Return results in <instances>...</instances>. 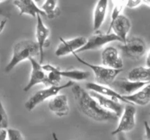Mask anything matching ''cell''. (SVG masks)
<instances>
[{"instance_id":"d6986e66","label":"cell","mask_w":150,"mask_h":140,"mask_svg":"<svg viewBox=\"0 0 150 140\" xmlns=\"http://www.w3.org/2000/svg\"><path fill=\"white\" fill-rule=\"evenodd\" d=\"M108 0H98L93 12V30L98 31L104 23L108 10Z\"/></svg>"},{"instance_id":"4dcf8cb0","label":"cell","mask_w":150,"mask_h":140,"mask_svg":"<svg viewBox=\"0 0 150 140\" xmlns=\"http://www.w3.org/2000/svg\"><path fill=\"white\" fill-rule=\"evenodd\" d=\"M146 66H150V49L149 50L146 58Z\"/></svg>"},{"instance_id":"e575fe53","label":"cell","mask_w":150,"mask_h":140,"mask_svg":"<svg viewBox=\"0 0 150 140\" xmlns=\"http://www.w3.org/2000/svg\"><path fill=\"white\" fill-rule=\"evenodd\" d=\"M149 116H150V112H149Z\"/></svg>"},{"instance_id":"ffe728a7","label":"cell","mask_w":150,"mask_h":140,"mask_svg":"<svg viewBox=\"0 0 150 140\" xmlns=\"http://www.w3.org/2000/svg\"><path fill=\"white\" fill-rule=\"evenodd\" d=\"M127 79L150 83V66L136 67L129 71Z\"/></svg>"},{"instance_id":"2e32d148","label":"cell","mask_w":150,"mask_h":140,"mask_svg":"<svg viewBox=\"0 0 150 140\" xmlns=\"http://www.w3.org/2000/svg\"><path fill=\"white\" fill-rule=\"evenodd\" d=\"M13 4L18 9L20 15L36 18L38 14L45 16L44 12L36 4L35 0H13Z\"/></svg>"},{"instance_id":"7402d4cb","label":"cell","mask_w":150,"mask_h":140,"mask_svg":"<svg viewBox=\"0 0 150 140\" xmlns=\"http://www.w3.org/2000/svg\"><path fill=\"white\" fill-rule=\"evenodd\" d=\"M40 8L48 18H55L60 14V10L58 7V0H45Z\"/></svg>"},{"instance_id":"9a60e30c","label":"cell","mask_w":150,"mask_h":140,"mask_svg":"<svg viewBox=\"0 0 150 140\" xmlns=\"http://www.w3.org/2000/svg\"><path fill=\"white\" fill-rule=\"evenodd\" d=\"M86 88L87 90H90V91L96 92V93L102 94L103 96L117 99V100H119L121 102L130 104L128 103V102L126 99H124V97H123L121 93H120L114 89L109 88L107 85L100 84V83H87L86 84Z\"/></svg>"},{"instance_id":"603a6c76","label":"cell","mask_w":150,"mask_h":140,"mask_svg":"<svg viewBox=\"0 0 150 140\" xmlns=\"http://www.w3.org/2000/svg\"><path fill=\"white\" fill-rule=\"evenodd\" d=\"M113 4V10L111 16V23H112L114 19L120 14H121L125 7V0H111Z\"/></svg>"},{"instance_id":"6da1fadb","label":"cell","mask_w":150,"mask_h":140,"mask_svg":"<svg viewBox=\"0 0 150 140\" xmlns=\"http://www.w3.org/2000/svg\"><path fill=\"white\" fill-rule=\"evenodd\" d=\"M71 87L78 107L88 118L97 122H105L119 119L117 115L103 108L90 93L86 91L79 85L73 84Z\"/></svg>"},{"instance_id":"f1b7e54d","label":"cell","mask_w":150,"mask_h":140,"mask_svg":"<svg viewBox=\"0 0 150 140\" xmlns=\"http://www.w3.org/2000/svg\"><path fill=\"white\" fill-rule=\"evenodd\" d=\"M10 13L7 10L4 9L3 7H0V16H2V17L7 18L10 17Z\"/></svg>"},{"instance_id":"ba28073f","label":"cell","mask_w":150,"mask_h":140,"mask_svg":"<svg viewBox=\"0 0 150 140\" xmlns=\"http://www.w3.org/2000/svg\"><path fill=\"white\" fill-rule=\"evenodd\" d=\"M28 60L31 64L32 70H31L29 82L23 89V91L25 92H28L37 85H47V74H45V71L41 65L42 64L38 62L35 57H30Z\"/></svg>"},{"instance_id":"484cf974","label":"cell","mask_w":150,"mask_h":140,"mask_svg":"<svg viewBox=\"0 0 150 140\" xmlns=\"http://www.w3.org/2000/svg\"><path fill=\"white\" fill-rule=\"evenodd\" d=\"M142 4V0H125V7L129 9H135Z\"/></svg>"},{"instance_id":"83f0119b","label":"cell","mask_w":150,"mask_h":140,"mask_svg":"<svg viewBox=\"0 0 150 140\" xmlns=\"http://www.w3.org/2000/svg\"><path fill=\"white\" fill-rule=\"evenodd\" d=\"M7 139V128L0 129V140H5Z\"/></svg>"},{"instance_id":"277c9868","label":"cell","mask_w":150,"mask_h":140,"mask_svg":"<svg viewBox=\"0 0 150 140\" xmlns=\"http://www.w3.org/2000/svg\"><path fill=\"white\" fill-rule=\"evenodd\" d=\"M73 84H75L74 82L70 80L62 85H51L46 88L38 90L26 101L25 103V107L27 110L31 112L40 104L42 103L47 99H51L53 96L58 94L63 89L70 88Z\"/></svg>"},{"instance_id":"1f68e13d","label":"cell","mask_w":150,"mask_h":140,"mask_svg":"<svg viewBox=\"0 0 150 140\" xmlns=\"http://www.w3.org/2000/svg\"><path fill=\"white\" fill-rule=\"evenodd\" d=\"M142 4L150 7V0H142Z\"/></svg>"},{"instance_id":"3957f363","label":"cell","mask_w":150,"mask_h":140,"mask_svg":"<svg viewBox=\"0 0 150 140\" xmlns=\"http://www.w3.org/2000/svg\"><path fill=\"white\" fill-rule=\"evenodd\" d=\"M74 55L78 61L83 65L86 66L90 69L95 74L96 83L103 85H111L115 80L116 77L123 71V69H111L103 65H96V64H90L86 61L83 60L78 55L77 53L73 52L72 54Z\"/></svg>"},{"instance_id":"8fae6325","label":"cell","mask_w":150,"mask_h":140,"mask_svg":"<svg viewBox=\"0 0 150 140\" xmlns=\"http://www.w3.org/2000/svg\"><path fill=\"white\" fill-rule=\"evenodd\" d=\"M40 14L36 15L37 23H36V42L38 43L40 50V63L42 64L44 58V49L47 46L46 43L50 35V29L44 23L42 18Z\"/></svg>"},{"instance_id":"52a82bcc","label":"cell","mask_w":150,"mask_h":140,"mask_svg":"<svg viewBox=\"0 0 150 140\" xmlns=\"http://www.w3.org/2000/svg\"><path fill=\"white\" fill-rule=\"evenodd\" d=\"M136 109L132 104H127L124 106L122 115H120L119 124L115 130L111 132V135L120 134L123 132H127L136 126Z\"/></svg>"},{"instance_id":"e0dca14e","label":"cell","mask_w":150,"mask_h":140,"mask_svg":"<svg viewBox=\"0 0 150 140\" xmlns=\"http://www.w3.org/2000/svg\"><path fill=\"white\" fill-rule=\"evenodd\" d=\"M125 99L132 104L146 106L150 103V83L130 95H122Z\"/></svg>"},{"instance_id":"ac0fdd59","label":"cell","mask_w":150,"mask_h":140,"mask_svg":"<svg viewBox=\"0 0 150 140\" xmlns=\"http://www.w3.org/2000/svg\"><path fill=\"white\" fill-rule=\"evenodd\" d=\"M114 86L117 87L119 90V93L122 95H130L135 93L139 89L143 88L146 84H149L145 82L134 81L128 79H122L117 81L113 82Z\"/></svg>"},{"instance_id":"f546056e","label":"cell","mask_w":150,"mask_h":140,"mask_svg":"<svg viewBox=\"0 0 150 140\" xmlns=\"http://www.w3.org/2000/svg\"><path fill=\"white\" fill-rule=\"evenodd\" d=\"M6 23H7V19H4V20H1L0 22V34L2 32V31L4 30V27H5Z\"/></svg>"},{"instance_id":"4fadbf2b","label":"cell","mask_w":150,"mask_h":140,"mask_svg":"<svg viewBox=\"0 0 150 140\" xmlns=\"http://www.w3.org/2000/svg\"><path fill=\"white\" fill-rule=\"evenodd\" d=\"M48 109L57 116H67L70 112L68 99L65 94H57L53 96L48 103Z\"/></svg>"},{"instance_id":"5bb4252c","label":"cell","mask_w":150,"mask_h":140,"mask_svg":"<svg viewBox=\"0 0 150 140\" xmlns=\"http://www.w3.org/2000/svg\"><path fill=\"white\" fill-rule=\"evenodd\" d=\"M103 66L111 69H123V61L118 50L112 46H108L103 50L101 55Z\"/></svg>"},{"instance_id":"836d02e7","label":"cell","mask_w":150,"mask_h":140,"mask_svg":"<svg viewBox=\"0 0 150 140\" xmlns=\"http://www.w3.org/2000/svg\"><path fill=\"white\" fill-rule=\"evenodd\" d=\"M40 1V0H35V1Z\"/></svg>"},{"instance_id":"44dd1931","label":"cell","mask_w":150,"mask_h":140,"mask_svg":"<svg viewBox=\"0 0 150 140\" xmlns=\"http://www.w3.org/2000/svg\"><path fill=\"white\" fill-rule=\"evenodd\" d=\"M54 69L62 77H66V78L71 79L73 80L76 81H82L89 78V71H83L79 69H72V70H62L57 68L54 66Z\"/></svg>"},{"instance_id":"5b68a950","label":"cell","mask_w":150,"mask_h":140,"mask_svg":"<svg viewBox=\"0 0 150 140\" xmlns=\"http://www.w3.org/2000/svg\"><path fill=\"white\" fill-rule=\"evenodd\" d=\"M98 32V31H97ZM114 41L121 42L119 36L114 33H105L103 34L101 32H98L95 34H92L86 39V42L83 46L75 52V53H80L84 51L95 50L102 48L103 47L106 45L107 44L112 42Z\"/></svg>"},{"instance_id":"7c38bea8","label":"cell","mask_w":150,"mask_h":140,"mask_svg":"<svg viewBox=\"0 0 150 140\" xmlns=\"http://www.w3.org/2000/svg\"><path fill=\"white\" fill-rule=\"evenodd\" d=\"M90 94L98 101L99 104L104 108L106 110L110 111V112H113L115 115H117L118 118H120V115H122L124 106H123L121 102L117 99H112V98L108 97V96H103L102 94L96 93L94 91L89 92Z\"/></svg>"},{"instance_id":"4316f807","label":"cell","mask_w":150,"mask_h":140,"mask_svg":"<svg viewBox=\"0 0 150 140\" xmlns=\"http://www.w3.org/2000/svg\"><path fill=\"white\" fill-rule=\"evenodd\" d=\"M144 129H145V139L150 140V125L147 121H144Z\"/></svg>"},{"instance_id":"7a4b0ae2","label":"cell","mask_w":150,"mask_h":140,"mask_svg":"<svg viewBox=\"0 0 150 140\" xmlns=\"http://www.w3.org/2000/svg\"><path fill=\"white\" fill-rule=\"evenodd\" d=\"M39 47L36 42L30 39L19 41L13 47L11 59L4 68V71L10 72L21 62L28 60L30 57L39 56Z\"/></svg>"},{"instance_id":"9c48e42d","label":"cell","mask_w":150,"mask_h":140,"mask_svg":"<svg viewBox=\"0 0 150 140\" xmlns=\"http://www.w3.org/2000/svg\"><path fill=\"white\" fill-rule=\"evenodd\" d=\"M131 29V22L130 19L123 14H120L111 23H110L108 30L106 33H110L113 30L114 33L119 36L122 43L126 42L127 35Z\"/></svg>"},{"instance_id":"cb8c5ba5","label":"cell","mask_w":150,"mask_h":140,"mask_svg":"<svg viewBox=\"0 0 150 140\" xmlns=\"http://www.w3.org/2000/svg\"><path fill=\"white\" fill-rule=\"evenodd\" d=\"M8 124V116H7L5 109L3 106L2 102L0 99V129H1V128H7Z\"/></svg>"},{"instance_id":"d6a6232c","label":"cell","mask_w":150,"mask_h":140,"mask_svg":"<svg viewBox=\"0 0 150 140\" xmlns=\"http://www.w3.org/2000/svg\"><path fill=\"white\" fill-rule=\"evenodd\" d=\"M5 1V0H0V2H1V1Z\"/></svg>"},{"instance_id":"d4e9b609","label":"cell","mask_w":150,"mask_h":140,"mask_svg":"<svg viewBox=\"0 0 150 140\" xmlns=\"http://www.w3.org/2000/svg\"><path fill=\"white\" fill-rule=\"evenodd\" d=\"M7 139L10 140H23L24 139L21 132L15 128H7Z\"/></svg>"},{"instance_id":"8992f818","label":"cell","mask_w":150,"mask_h":140,"mask_svg":"<svg viewBox=\"0 0 150 140\" xmlns=\"http://www.w3.org/2000/svg\"><path fill=\"white\" fill-rule=\"evenodd\" d=\"M119 48L125 56L131 59H139L146 52V45L144 39L136 36L127 39L125 42L119 45Z\"/></svg>"},{"instance_id":"30bf717a","label":"cell","mask_w":150,"mask_h":140,"mask_svg":"<svg viewBox=\"0 0 150 140\" xmlns=\"http://www.w3.org/2000/svg\"><path fill=\"white\" fill-rule=\"evenodd\" d=\"M61 43L57 47L55 51V55L58 57L67 56L73 54L77 50L81 48L86 42V38L84 36H78L73 39L65 40L59 38Z\"/></svg>"}]
</instances>
